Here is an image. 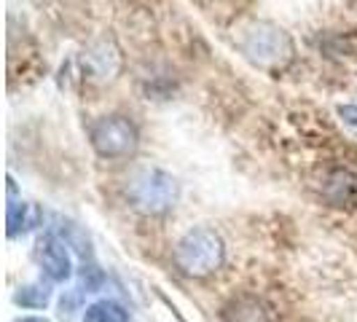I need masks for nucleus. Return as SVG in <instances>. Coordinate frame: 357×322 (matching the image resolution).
Returning <instances> with one entry per match:
<instances>
[{
    "mask_svg": "<svg viewBox=\"0 0 357 322\" xmlns=\"http://www.w3.org/2000/svg\"><path fill=\"white\" fill-rule=\"evenodd\" d=\"M43 220L40 207L33 201H22V199H11L8 201V213H6V223H8V236L14 239L19 233H27L38 229Z\"/></svg>",
    "mask_w": 357,
    "mask_h": 322,
    "instance_id": "0eeeda50",
    "label": "nucleus"
},
{
    "mask_svg": "<svg viewBox=\"0 0 357 322\" xmlns=\"http://www.w3.org/2000/svg\"><path fill=\"white\" fill-rule=\"evenodd\" d=\"M84 322H129V312L116 301H97V304L86 306L84 312Z\"/></svg>",
    "mask_w": 357,
    "mask_h": 322,
    "instance_id": "1a4fd4ad",
    "label": "nucleus"
},
{
    "mask_svg": "<svg viewBox=\"0 0 357 322\" xmlns=\"http://www.w3.org/2000/svg\"><path fill=\"white\" fill-rule=\"evenodd\" d=\"M339 116L344 118V124H347V126L357 129V105H341Z\"/></svg>",
    "mask_w": 357,
    "mask_h": 322,
    "instance_id": "9d476101",
    "label": "nucleus"
},
{
    "mask_svg": "<svg viewBox=\"0 0 357 322\" xmlns=\"http://www.w3.org/2000/svg\"><path fill=\"white\" fill-rule=\"evenodd\" d=\"M226 247L220 233L213 229H191L175 245V266L185 277H210L223 266Z\"/></svg>",
    "mask_w": 357,
    "mask_h": 322,
    "instance_id": "7ed1b4c3",
    "label": "nucleus"
},
{
    "mask_svg": "<svg viewBox=\"0 0 357 322\" xmlns=\"http://www.w3.org/2000/svg\"><path fill=\"white\" fill-rule=\"evenodd\" d=\"M38 263L43 268V274L54 282H65V279L73 277L70 250H68V242L62 236L46 233L38 242Z\"/></svg>",
    "mask_w": 357,
    "mask_h": 322,
    "instance_id": "39448f33",
    "label": "nucleus"
},
{
    "mask_svg": "<svg viewBox=\"0 0 357 322\" xmlns=\"http://www.w3.org/2000/svg\"><path fill=\"white\" fill-rule=\"evenodd\" d=\"M245 59L261 70H285L296 56L293 38L274 22H250L236 38Z\"/></svg>",
    "mask_w": 357,
    "mask_h": 322,
    "instance_id": "f257e3e1",
    "label": "nucleus"
},
{
    "mask_svg": "<svg viewBox=\"0 0 357 322\" xmlns=\"http://www.w3.org/2000/svg\"><path fill=\"white\" fill-rule=\"evenodd\" d=\"M49 301H52V287L43 285V282L22 285L14 293V304L24 306V309H46Z\"/></svg>",
    "mask_w": 357,
    "mask_h": 322,
    "instance_id": "6e6552de",
    "label": "nucleus"
},
{
    "mask_svg": "<svg viewBox=\"0 0 357 322\" xmlns=\"http://www.w3.org/2000/svg\"><path fill=\"white\" fill-rule=\"evenodd\" d=\"M137 126L124 116H102L91 126V148L102 159H126L137 151Z\"/></svg>",
    "mask_w": 357,
    "mask_h": 322,
    "instance_id": "20e7f679",
    "label": "nucleus"
},
{
    "mask_svg": "<svg viewBox=\"0 0 357 322\" xmlns=\"http://www.w3.org/2000/svg\"><path fill=\"white\" fill-rule=\"evenodd\" d=\"M178 180L159 167H143L126 180V199L143 215H164L178 204Z\"/></svg>",
    "mask_w": 357,
    "mask_h": 322,
    "instance_id": "f03ea898",
    "label": "nucleus"
},
{
    "mask_svg": "<svg viewBox=\"0 0 357 322\" xmlns=\"http://www.w3.org/2000/svg\"><path fill=\"white\" fill-rule=\"evenodd\" d=\"M17 322H49L46 317H19Z\"/></svg>",
    "mask_w": 357,
    "mask_h": 322,
    "instance_id": "9b49d317",
    "label": "nucleus"
},
{
    "mask_svg": "<svg viewBox=\"0 0 357 322\" xmlns=\"http://www.w3.org/2000/svg\"><path fill=\"white\" fill-rule=\"evenodd\" d=\"M84 65L89 68L94 78L110 81V78H116V72L121 68V54H119L113 40H97L84 54Z\"/></svg>",
    "mask_w": 357,
    "mask_h": 322,
    "instance_id": "423d86ee",
    "label": "nucleus"
}]
</instances>
